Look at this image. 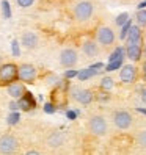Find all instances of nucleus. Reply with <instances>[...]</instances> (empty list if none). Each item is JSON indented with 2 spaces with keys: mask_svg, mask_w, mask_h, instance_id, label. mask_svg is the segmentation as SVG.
Here are the masks:
<instances>
[{
  "mask_svg": "<svg viewBox=\"0 0 146 155\" xmlns=\"http://www.w3.org/2000/svg\"><path fill=\"white\" fill-rule=\"evenodd\" d=\"M94 11L96 3L93 0H76L71 8L72 19L77 24H87L88 21H91V17L94 16Z\"/></svg>",
  "mask_w": 146,
  "mask_h": 155,
  "instance_id": "obj_1",
  "label": "nucleus"
},
{
  "mask_svg": "<svg viewBox=\"0 0 146 155\" xmlns=\"http://www.w3.org/2000/svg\"><path fill=\"white\" fill-rule=\"evenodd\" d=\"M94 39L97 41L99 45H101V49L107 50V49H112L116 44L118 36H116V31L113 30V27L107 25V24H101V25L96 27Z\"/></svg>",
  "mask_w": 146,
  "mask_h": 155,
  "instance_id": "obj_2",
  "label": "nucleus"
},
{
  "mask_svg": "<svg viewBox=\"0 0 146 155\" xmlns=\"http://www.w3.org/2000/svg\"><path fill=\"white\" fill-rule=\"evenodd\" d=\"M87 129L91 135L94 136H105L108 132V122L105 119V116L102 114H90L87 119Z\"/></svg>",
  "mask_w": 146,
  "mask_h": 155,
  "instance_id": "obj_3",
  "label": "nucleus"
},
{
  "mask_svg": "<svg viewBox=\"0 0 146 155\" xmlns=\"http://www.w3.org/2000/svg\"><path fill=\"white\" fill-rule=\"evenodd\" d=\"M19 80V64L16 63H2L0 64V86H8L13 81Z\"/></svg>",
  "mask_w": 146,
  "mask_h": 155,
  "instance_id": "obj_4",
  "label": "nucleus"
},
{
  "mask_svg": "<svg viewBox=\"0 0 146 155\" xmlns=\"http://www.w3.org/2000/svg\"><path fill=\"white\" fill-rule=\"evenodd\" d=\"M19 147H21V141L14 133L6 132L0 135V155L16 153L19 152Z\"/></svg>",
  "mask_w": 146,
  "mask_h": 155,
  "instance_id": "obj_5",
  "label": "nucleus"
},
{
  "mask_svg": "<svg viewBox=\"0 0 146 155\" xmlns=\"http://www.w3.org/2000/svg\"><path fill=\"white\" fill-rule=\"evenodd\" d=\"M69 97L74 100L76 104L83 105V107L90 105V104L96 99L94 93H93L91 89L82 88V86H79V85H72V86L69 88Z\"/></svg>",
  "mask_w": 146,
  "mask_h": 155,
  "instance_id": "obj_6",
  "label": "nucleus"
},
{
  "mask_svg": "<svg viewBox=\"0 0 146 155\" xmlns=\"http://www.w3.org/2000/svg\"><path fill=\"white\" fill-rule=\"evenodd\" d=\"M58 61L63 68L66 69H72L77 66L79 63V52L76 47H72V45H66V47H63L60 50V55H58Z\"/></svg>",
  "mask_w": 146,
  "mask_h": 155,
  "instance_id": "obj_7",
  "label": "nucleus"
},
{
  "mask_svg": "<svg viewBox=\"0 0 146 155\" xmlns=\"http://www.w3.org/2000/svg\"><path fill=\"white\" fill-rule=\"evenodd\" d=\"M112 121L118 130H129L134 125V116L127 110H116L112 116Z\"/></svg>",
  "mask_w": 146,
  "mask_h": 155,
  "instance_id": "obj_8",
  "label": "nucleus"
},
{
  "mask_svg": "<svg viewBox=\"0 0 146 155\" xmlns=\"http://www.w3.org/2000/svg\"><path fill=\"white\" fill-rule=\"evenodd\" d=\"M38 78V69L32 63H21L19 64V80L25 85H32Z\"/></svg>",
  "mask_w": 146,
  "mask_h": 155,
  "instance_id": "obj_9",
  "label": "nucleus"
},
{
  "mask_svg": "<svg viewBox=\"0 0 146 155\" xmlns=\"http://www.w3.org/2000/svg\"><path fill=\"white\" fill-rule=\"evenodd\" d=\"M137 78H138V69H137V66L134 64V63L121 66V71H120V80H121V83L132 85V83H135V81H137Z\"/></svg>",
  "mask_w": 146,
  "mask_h": 155,
  "instance_id": "obj_10",
  "label": "nucleus"
},
{
  "mask_svg": "<svg viewBox=\"0 0 146 155\" xmlns=\"http://www.w3.org/2000/svg\"><path fill=\"white\" fill-rule=\"evenodd\" d=\"M19 42H21V45H22L24 49H27V50H35V49L39 45V36H38V33L33 31V30H25V31H22V35H21Z\"/></svg>",
  "mask_w": 146,
  "mask_h": 155,
  "instance_id": "obj_11",
  "label": "nucleus"
},
{
  "mask_svg": "<svg viewBox=\"0 0 146 155\" xmlns=\"http://www.w3.org/2000/svg\"><path fill=\"white\" fill-rule=\"evenodd\" d=\"M65 143H66V136L61 130H52V132L47 133V136H46V146L52 150L60 149Z\"/></svg>",
  "mask_w": 146,
  "mask_h": 155,
  "instance_id": "obj_12",
  "label": "nucleus"
},
{
  "mask_svg": "<svg viewBox=\"0 0 146 155\" xmlns=\"http://www.w3.org/2000/svg\"><path fill=\"white\" fill-rule=\"evenodd\" d=\"M126 57L132 63H140L143 58V44L140 42H126L124 45Z\"/></svg>",
  "mask_w": 146,
  "mask_h": 155,
  "instance_id": "obj_13",
  "label": "nucleus"
},
{
  "mask_svg": "<svg viewBox=\"0 0 146 155\" xmlns=\"http://www.w3.org/2000/svg\"><path fill=\"white\" fill-rule=\"evenodd\" d=\"M101 45L97 44V41L94 38H88V39H83L82 42V52L87 58H97L101 55Z\"/></svg>",
  "mask_w": 146,
  "mask_h": 155,
  "instance_id": "obj_14",
  "label": "nucleus"
},
{
  "mask_svg": "<svg viewBox=\"0 0 146 155\" xmlns=\"http://www.w3.org/2000/svg\"><path fill=\"white\" fill-rule=\"evenodd\" d=\"M6 93L8 96H10L11 99H16V100H19L25 93H27V89H25V83L21 80H16L13 81V83H10L6 86Z\"/></svg>",
  "mask_w": 146,
  "mask_h": 155,
  "instance_id": "obj_15",
  "label": "nucleus"
},
{
  "mask_svg": "<svg viewBox=\"0 0 146 155\" xmlns=\"http://www.w3.org/2000/svg\"><path fill=\"white\" fill-rule=\"evenodd\" d=\"M144 41V35H143V30L140 25H131L129 31H127V36H126V42H140L143 44Z\"/></svg>",
  "mask_w": 146,
  "mask_h": 155,
  "instance_id": "obj_16",
  "label": "nucleus"
},
{
  "mask_svg": "<svg viewBox=\"0 0 146 155\" xmlns=\"http://www.w3.org/2000/svg\"><path fill=\"white\" fill-rule=\"evenodd\" d=\"M17 102H19V107L22 108V110H30V108L35 107V100L30 96V93H25L19 100H17Z\"/></svg>",
  "mask_w": 146,
  "mask_h": 155,
  "instance_id": "obj_17",
  "label": "nucleus"
},
{
  "mask_svg": "<svg viewBox=\"0 0 146 155\" xmlns=\"http://www.w3.org/2000/svg\"><path fill=\"white\" fill-rule=\"evenodd\" d=\"M135 143L141 150H146V129H141L135 133Z\"/></svg>",
  "mask_w": 146,
  "mask_h": 155,
  "instance_id": "obj_18",
  "label": "nucleus"
},
{
  "mask_svg": "<svg viewBox=\"0 0 146 155\" xmlns=\"http://www.w3.org/2000/svg\"><path fill=\"white\" fill-rule=\"evenodd\" d=\"M135 22L140 25L141 28H146V8H140L135 14Z\"/></svg>",
  "mask_w": 146,
  "mask_h": 155,
  "instance_id": "obj_19",
  "label": "nucleus"
},
{
  "mask_svg": "<svg viewBox=\"0 0 146 155\" xmlns=\"http://www.w3.org/2000/svg\"><path fill=\"white\" fill-rule=\"evenodd\" d=\"M96 74H97V69H94V68H88V69L80 71L79 74H77V77H79V80L85 81V80L91 78V77H93V75H96Z\"/></svg>",
  "mask_w": 146,
  "mask_h": 155,
  "instance_id": "obj_20",
  "label": "nucleus"
},
{
  "mask_svg": "<svg viewBox=\"0 0 146 155\" xmlns=\"http://www.w3.org/2000/svg\"><path fill=\"white\" fill-rule=\"evenodd\" d=\"M113 86H115V81H113L112 77L105 75V77L101 78V85H99V88H101V89H104V91H112Z\"/></svg>",
  "mask_w": 146,
  "mask_h": 155,
  "instance_id": "obj_21",
  "label": "nucleus"
},
{
  "mask_svg": "<svg viewBox=\"0 0 146 155\" xmlns=\"http://www.w3.org/2000/svg\"><path fill=\"white\" fill-rule=\"evenodd\" d=\"M16 5L21 8V10H29L35 5V0H14Z\"/></svg>",
  "mask_w": 146,
  "mask_h": 155,
  "instance_id": "obj_22",
  "label": "nucleus"
},
{
  "mask_svg": "<svg viewBox=\"0 0 146 155\" xmlns=\"http://www.w3.org/2000/svg\"><path fill=\"white\" fill-rule=\"evenodd\" d=\"M127 21H129V13H121V14H118V16H116L115 24H116L118 27H123Z\"/></svg>",
  "mask_w": 146,
  "mask_h": 155,
  "instance_id": "obj_23",
  "label": "nucleus"
},
{
  "mask_svg": "<svg viewBox=\"0 0 146 155\" xmlns=\"http://www.w3.org/2000/svg\"><path fill=\"white\" fill-rule=\"evenodd\" d=\"M121 66H123V60L110 61V63L105 66V71H107V72H112V71H116V69H121Z\"/></svg>",
  "mask_w": 146,
  "mask_h": 155,
  "instance_id": "obj_24",
  "label": "nucleus"
},
{
  "mask_svg": "<svg viewBox=\"0 0 146 155\" xmlns=\"http://www.w3.org/2000/svg\"><path fill=\"white\" fill-rule=\"evenodd\" d=\"M131 25H132V22H131V19L127 21L123 27H121V31H120V39H126V36H127V31H129V28H131Z\"/></svg>",
  "mask_w": 146,
  "mask_h": 155,
  "instance_id": "obj_25",
  "label": "nucleus"
},
{
  "mask_svg": "<svg viewBox=\"0 0 146 155\" xmlns=\"http://www.w3.org/2000/svg\"><path fill=\"white\" fill-rule=\"evenodd\" d=\"M101 91H102L101 94H96V99L97 100H102V102H104V100L110 99V91H104V89H101Z\"/></svg>",
  "mask_w": 146,
  "mask_h": 155,
  "instance_id": "obj_26",
  "label": "nucleus"
},
{
  "mask_svg": "<svg viewBox=\"0 0 146 155\" xmlns=\"http://www.w3.org/2000/svg\"><path fill=\"white\" fill-rule=\"evenodd\" d=\"M140 71H141L143 80H144V83H146V58H144V61L141 63V68H140Z\"/></svg>",
  "mask_w": 146,
  "mask_h": 155,
  "instance_id": "obj_27",
  "label": "nucleus"
},
{
  "mask_svg": "<svg viewBox=\"0 0 146 155\" xmlns=\"http://www.w3.org/2000/svg\"><path fill=\"white\" fill-rule=\"evenodd\" d=\"M140 99H141V102L146 105V86L141 88V91H140Z\"/></svg>",
  "mask_w": 146,
  "mask_h": 155,
  "instance_id": "obj_28",
  "label": "nucleus"
},
{
  "mask_svg": "<svg viewBox=\"0 0 146 155\" xmlns=\"http://www.w3.org/2000/svg\"><path fill=\"white\" fill-rule=\"evenodd\" d=\"M17 121H19V116H17V114H11L10 117H8V122H10V124H16Z\"/></svg>",
  "mask_w": 146,
  "mask_h": 155,
  "instance_id": "obj_29",
  "label": "nucleus"
},
{
  "mask_svg": "<svg viewBox=\"0 0 146 155\" xmlns=\"http://www.w3.org/2000/svg\"><path fill=\"white\" fill-rule=\"evenodd\" d=\"M3 11L6 17H10V5H8V2H3Z\"/></svg>",
  "mask_w": 146,
  "mask_h": 155,
  "instance_id": "obj_30",
  "label": "nucleus"
},
{
  "mask_svg": "<svg viewBox=\"0 0 146 155\" xmlns=\"http://www.w3.org/2000/svg\"><path fill=\"white\" fill-rule=\"evenodd\" d=\"M25 153L27 155H38V153H41V150H38V149H29Z\"/></svg>",
  "mask_w": 146,
  "mask_h": 155,
  "instance_id": "obj_31",
  "label": "nucleus"
},
{
  "mask_svg": "<svg viewBox=\"0 0 146 155\" xmlns=\"http://www.w3.org/2000/svg\"><path fill=\"white\" fill-rule=\"evenodd\" d=\"M79 74V72H76V71H68L66 72V77L69 78V77H74V75H77Z\"/></svg>",
  "mask_w": 146,
  "mask_h": 155,
  "instance_id": "obj_32",
  "label": "nucleus"
},
{
  "mask_svg": "<svg viewBox=\"0 0 146 155\" xmlns=\"http://www.w3.org/2000/svg\"><path fill=\"white\" fill-rule=\"evenodd\" d=\"M143 58H146V39L143 41Z\"/></svg>",
  "mask_w": 146,
  "mask_h": 155,
  "instance_id": "obj_33",
  "label": "nucleus"
},
{
  "mask_svg": "<svg viewBox=\"0 0 146 155\" xmlns=\"http://www.w3.org/2000/svg\"><path fill=\"white\" fill-rule=\"evenodd\" d=\"M140 8H146V0H143V2L138 5V10H140Z\"/></svg>",
  "mask_w": 146,
  "mask_h": 155,
  "instance_id": "obj_34",
  "label": "nucleus"
},
{
  "mask_svg": "<svg viewBox=\"0 0 146 155\" xmlns=\"http://www.w3.org/2000/svg\"><path fill=\"white\" fill-rule=\"evenodd\" d=\"M68 116L71 117V119H74V117H76V113H74V111H69V113H68Z\"/></svg>",
  "mask_w": 146,
  "mask_h": 155,
  "instance_id": "obj_35",
  "label": "nucleus"
},
{
  "mask_svg": "<svg viewBox=\"0 0 146 155\" xmlns=\"http://www.w3.org/2000/svg\"><path fill=\"white\" fill-rule=\"evenodd\" d=\"M143 35H144V39H146V28H144V31H143Z\"/></svg>",
  "mask_w": 146,
  "mask_h": 155,
  "instance_id": "obj_36",
  "label": "nucleus"
},
{
  "mask_svg": "<svg viewBox=\"0 0 146 155\" xmlns=\"http://www.w3.org/2000/svg\"><path fill=\"white\" fill-rule=\"evenodd\" d=\"M110 2H116V0H110Z\"/></svg>",
  "mask_w": 146,
  "mask_h": 155,
  "instance_id": "obj_37",
  "label": "nucleus"
},
{
  "mask_svg": "<svg viewBox=\"0 0 146 155\" xmlns=\"http://www.w3.org/2000/svg\"><path fill=\"white\" fill-rule=\"evenodd\" d=\"M0 64H2V60H0Z\"/></svg>",
  "mask_w": 146,
  "mask_h": 155,
  "instance_id": "obj_38",
  "label": "nucleus"
}]
</instances>
